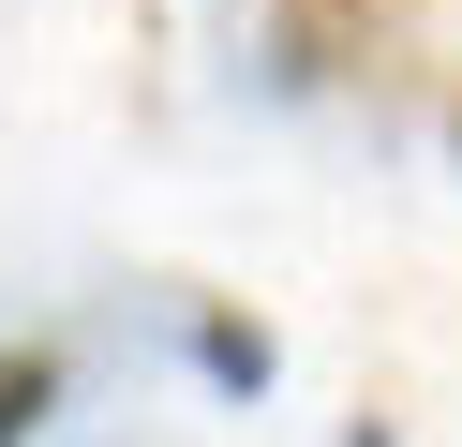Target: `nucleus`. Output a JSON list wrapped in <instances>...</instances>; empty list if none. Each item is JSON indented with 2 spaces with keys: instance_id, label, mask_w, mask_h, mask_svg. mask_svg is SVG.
Returning <instances> with one entry per match:
<instances>
[{
  "instance_id": "f257e3e1",
  "label": "nucleus",
  "mask_w": 462,
  "mask_h": 447,
  "mask_svg": "<svg viewBox=\"0 0 462 447\" xmlns=\"http://www.w3.org/2000/svg\"><path fill=\"white\" fill-rule=\"evenodd\" d=\"M194 373L224 387V403H269V373H283V343L254 313H194Z\"/></svg>"
},
{
  "instance_id": "f03ea898",
  "label": "nucleus",
  "mask_w": 462,
  "mask_h": 447,
  "mask_svg": "<svg viewBox=\"0 0 462 447\" xmlns=\"http://www.w3.org/2000/svg\"><path fill=\"white\" fill-rule=\"evenodd\" d=\"M373 45V0H283V75H343Z\"/></svg>"
},
{
  "instance_id": "7ed1b4c3",
  "label": "nucleus",
  "mask_w": 462,
  "mask_h": 447,
  "mask_svg": "<svg viewBox=\"0 0 462 447\" xmlns=\"http://www.w3.org/2000/svg\"><path fill=\"white\" fill-rule=\"evenodd\" d=\"M45 417H60V343H15L0 358V447H31Z\"/></svg>"
},
{
  "instance_id": "20e7f679",
  "label": "nucleus",
  "mask_w": 462,
  "mask_h": 447,
  "mask_svg": "<svg viewBox=\"0 0 462 447\" xmlns=\"http://www.w3.org/2000/svg\"><path fill=\"white\" fill-rule=\"evenodd\" d=\"M448 149H462V105H448Z\"/></svg>"
}]
</instances>
